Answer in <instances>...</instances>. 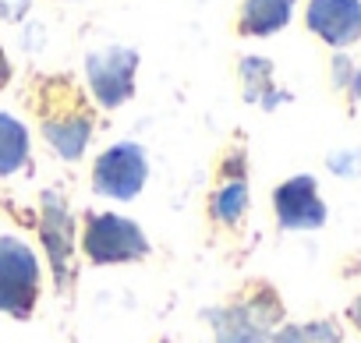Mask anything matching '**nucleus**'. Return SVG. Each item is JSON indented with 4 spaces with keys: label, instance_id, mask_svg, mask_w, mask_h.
Segmentation results:
<instances>
[{
    "label": "nucleus",
    "instance_id": "nucleus-3",
    "mask_svg": "<svg viewBox=\"0 0 361 343\" xmlns=\"http://www.w3.org/2000/svg\"><path fill=\"white\" fill-rule=\"evenodd\" d=\"M276 318L280 301L269 287H259L248 301H234L227 308L209 311V322L216 325V343H269Z\"/></svg>",
    "mask_w": 361,
    "mask_h": 343
},
{
    "label": "nucleus",
    "instance_id": "nucleus-5",
    "mask_svg": "<svg viewBox=\"0 0 361 343\" xmlns=\"http://www.w3.org/2000/svg\"><path fill=\"white\" fill-rule=\"evenodd\" d=\"M145 177H149V156L135 142L110 145L96 159V166H92V188H96V195L117 199V202L135 199L145 188Z\"/></svg>",
    "mask_w": 361,
    "mask_h": 343
},
{
    "label": "nucleus",
    "instance_id": "nucleus-13",
    "mask_svg": "<svg viewBox=\"0 0 361 343\" xmlns=\"http://www.w3.org/2000/svg\"><path fill=\"white\" fill-rule=\"evenodd\" d=\"M269 343H340V325L333 318L290 322V325L276 329Z\"/></svg>",
    "mask_w": 361,
    "mask_h": 343
},
{
    "label": "nucleus",
    "instance_id": "nucleus-10",
    "mask_svg": "<svg viewBox=\"0 0 361 343\" xmlns=\"http://www.w3.org/2000/svg\"><path fill=\"white\" fill-rule=\"evenodd\" d=\"M294 15V0H245L238 11L241 36H273Z\"/></svg>",
    "mask_w": 361,
    "mask_h": 343
},
{
    "label": "nucleus",
    "instance_id": "nucleus-14",
    "mask_svg": "<svg viewBox=\"0 0 361 343\" xmlns=\"http://www.w3.org/2000/svg\"><path fill=\"white\" fill-rule=\"evenodd\" d=\"M241 78H245V99L266 106V92H273V64L262 57H245Z\"/></svg>",
    "mask_w": 361,
    "mask_h": 343
},
{
    "label": "nucleus",
    "instance_id": "nucleus-2",
    "mask_svg": "<svg viewBox=\"0 0 361 343\" xmlns=\"http://www.w3.org/2000/svg\"><path fill=\"white\" fill-rule=\"evenodd\" d=\"M82 251L96 266H117V262L145 258L149 241L135 220L117 216V213H92L85 230H82Z\"/></svg>",
    "mask_w": 361,
    "mask_h": 343
},
{
    "label": "nucleus",
    "instance_id": "nucleus-4",
    "mask_svg": "<svg viewBox=\"0 0 361 343\" xmlns=\"http://www.w3.org/2000/svg\"><path fill=\"white\" fill-rule=\"evenodd\" d=\"M39 297V262L18 237H0V311L29 318Z\"/></svg>",
    "mask_w": 361,
    "mask_h": 343
},
{
    "label": "nucleus",
    "instance_id": "nucleus-8",
    "mask_svg": "<svg viewBox=\"0 0 361 343\" xmlns=\"http://www.w3.org/2000/svg\"><path fill=\"white\" fill-rule=\"evenodd\" d=\"M305 25L333 50L361 39V0H308Z\"/></svg>",
    "mask_w": 361,
    "mask_h": 343
},
{
    "label": "nucleus",
    "instance_id": "nucleus-6",
    "mask_svg": "<svg viewBox=\"0 0 361 343\" xmlns=\"http://www.w3.org/2000/svg\"><path fill=\"white\" fill-rule=\"evenodd\" d=\"M135 71H138V54L128 46H106L85 57V78L99 106L114 110L131 99L135 92Z\"/></svg>",
    "mask_w": 361,
    "mask_h": 343
},
{
    "label": "nucleus",
    "instance_id": "nucleus-17",
    "mask_svg": "<svg viewBox=\"0 0 361 343\" xmlns=\"http://www.w3.org/2000/svg\"><path fill=\"white\" fill-rule=\"evenodd\" d=\"M347 85H350V96H354V99H357V103H361V71H354V75H350V82H347Z\"/></svg>",
    "mask_w": 361,
    "mask_h": 343
},
{
    "label": "nucleus",
    "instance_id": "nucleus-11",
    "mask_svg": "<svg viewBox=\"0 0 361 343\" xmlns=\"http://www.w3.org/2000/svg\"><path fill=\"white\" fill-rule=\"evenodd\" d=\"M29 159V131L18 117L0 113V177L22 170Z\"/></svg>",
    "mask_w": 361,
    "mask_h": 343
},
{
    "label": "nucleus",
    "instance_id": "nucleus-16",
    "mask_svg": "<svg viewBox=\"0 0 361 343\" xmlns=\"http://www.w3.org/2000/svg\"><path fill=\"white\" fill-rule=\"evenodd\" d=\"M347 315H350V322H354V325L361 329V297H354V301H350V308H347Z\"/></svg>",
    "mask_w": 361,
    "mask_h": 343
},
{
    "label": "nucleus",
    "instance_id": "nucleus-1",
    "mask_svg": "<svg viewBox=\"0 0 361 343\" xmlns=\"http://www.w3.org/2000/svg\"><path fill=\"white\" fill-rule=\"evenodd\" d=\"M36 106H39L36 113H39V127H43L47 145L61 159H78L85 152V145L92 138V124H96L85 92L68 75H57V78L43 82Z\"/></svg>",
    "mask_w": 361,
    "mask_h": 343
},
{
    "label": "nucleus",
    "instance_id": "nucleus-7",
    "mask_svg": "<svg viewBox=\"0 0 361 343\" xmlns=\"http://www.w3.org/2000/svg\"><path fill=\"white\" fill-rule=\"evenodd\" d=\"M273 209L283 230H319L326 223V202L319 195L315 177L298 174L273 192Z\"/></svg>",
    "mask_w": 361,
    "mask_h": 343
},
{
    "label": "nucleus",
    "instance_id": "nucleus-12",
    "mask_svg": "<svg viewBox=\"0 0 361 343\" xmlns=\"http://www.w3.org/2000/svg\"><path fill=\"white\" fill-rule=\"evenodd\" d=\"M209 213H213L216 223H238V220H245V213H248V185H245L241 174L224 177L216 185V192L209 199Z\"/></svg>",
    "mask_w": 361,
    "mask_h": 343
},
{
    "label": "nucleus",
    "instance_id": "nucleus-18",
    "mask_svg": "<svg viewBox=\"0 0 361 343\" xmlns=\"http://www.w3.org/2000/svg\"><path fill=\"white\" fill-rule=\"evenodd\" d=\"M8 78H11V68H8V57H4V50H0V85H8Z\"/></svg>",
    "mask_w": 361,
    "mask_h": 343
},
{
    "label": "nucleus",
    "instance_id": "nucleus-9",
    "mask_svg": "<svg viewBox=\"0 0 361 343\" xmlns=\"http://www.w3.org/2000/svg\"><path fill=\"white\" fill-rule=\"evenodd\" d=\"M43 244H47L54 276L61 283H68V269L75 258V223H71V213L57 192L43 195Z\"/></svg>",
    "mask_w": 361,
    "mask_h": 343
},
{
    "label": "nucleus",
    "instance_id": "nucleus-15",
    "mask_svg": "<svg viewBox=\"0 0 361 343\" xmlns=\"http://www.w3.org/2000/svg\"><path fill=\"white\" fill-rule=\"evenodd\" d=\"M329 170L336 177H357L361 174V149H343L329 156Z\"/></svg>",
    "mask_w": 361,
    "mask_h": 343
}]
</instances>
